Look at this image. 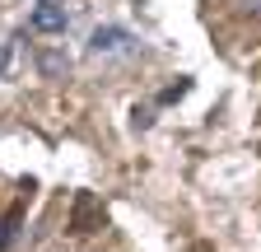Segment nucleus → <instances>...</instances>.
Listing matches in <instances>:
<instances>
[{
  "label": "nucleus",
  "instance_id": "1",
  "mask_svg": "<svg viewBox=\"0 0 261 252\" xmlns=\"http://www.w3.org/2000/svg\"><path fill=\"white\" fill-rule=\"evenodd\" d=\"M89 52H98V56H130L136 52V33H126V28H117V23H103V28H93Z\"/></svg>",
  "mask_w": 261,
  "mask_h": 252
},
{
  "label": "nucleus",
  "instance_id": "2",
  "mask_svg": "<svg viewBox=\"0 0 261 252\" xmlns=\"http://www.w3.org/2000/svg\"><path fill=\"white\" fill-rule=\"evenodd\" d=\"M103 219H108V210H103V201H98L93 192H80V196H75V210H70V229H75V234L103 229Z\"/></svg>",
  "mask_w": 261,
  "mask_h": 252
},
{
  "label": "nucleus",
  "instance_id": "3",
  "mask_svg": "<svg viewBox=\"0 0 261 252\" xmlns=\"http://www.w3.org/2000/svg\"><path fill=\"white\" fill-rule=\"evenodd\" d=\"M28 23L38 28V33H65V28H70V10H65L61 0H38Z\"/></svg>",
  "mask_w": 261,
  "mask_h": 252
},
{
  "label": "nucleus",
  "instance_id": "4",
  "mask_svg": "<svg viewBox=\"0 0 261 252\" xmlns=\"http://www.w3.org/2000/svg\"><path fill=\"white\" fill-rule=\"evenodd\" d=\"M38 66H42V75H61V70H70V61H65L61 52H42Z\"/></svg>",
  "mask_w": 261,
  "mask_h": 252
},
{
  "label": "nucleus",
  "instance_id": "5",
  "mask_svg": "<svg viewBox=\"0 0 261 252\" xmlns=\"http://www.w3.org/2000/svg\"><path fill=\"white\" fill-rule=\"evenodd\" d=\"M10 56H14V42H0V75L10 70Z\"/></svg>",
  "mask_w": 261,
  "mask_h": 252
},
{
  "label": "nucleus",
  "instance_id": "6",
  "mask_svg": "<svg viewBox=\"0 0 261 252\" xmlns=\"http://www.w3.org/2000/svg\"><path fill=\"white\" fill-rule=\"evenodd\" d=\"M187 89H191L187 80H182V84H173V89H163V103H173V98H182V93H187Z\"/></svg>",
  "mask_w": 261,
  "mask_h": 252
}]
</instances>
